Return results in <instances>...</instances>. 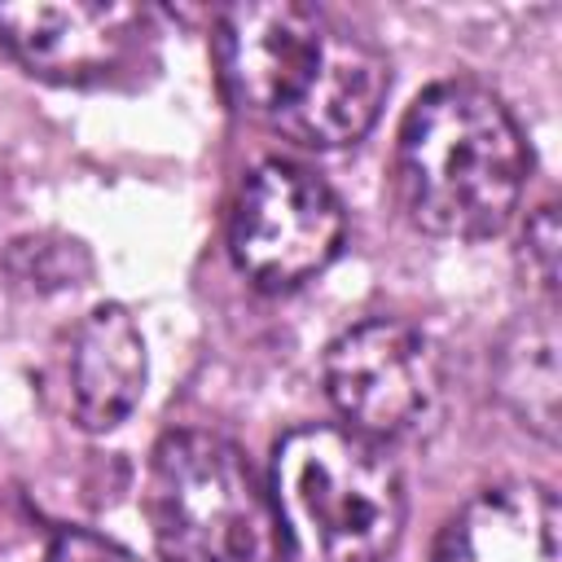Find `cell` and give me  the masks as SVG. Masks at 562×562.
Instances as JSON below:
<instances>
[{
	"mask_svg": "<svg viewBox=\"0 0 562 562\" xmlns=\"http://www.w3.org/2000/svg\"><path fill=\"white\" fill-rule=\"evenodd\" d=\"M215 66L228 101L307 149L360 140L386 101V53L299 0H246L215 13Z\"/></svg>",
	"mask_w": 562,
	"mask_h": 562,
	"instance_id": "obj_1",
	"label": "cell"
},
{
	"mask_svg": "<svg viewBox=\"0 0 562 562\" xmlns=\"http://www.w3.org/2000/svg\"><path fill=\"white\" fill-rule=\"evenodd\" d=\"M527 140L505 101L474 79L430 83L395 136V184L408 220L435 237H496L527 184Z\"/></svg>",
	"mask_w": 562,
	"mask_h": 562,
	"instance_id": "obj_2",
	"label": "cell"
},
{
	"mask_svg": "<svg viewBox=\"0 0 562 562\" xmlns=\"http://www.w3.org/2000/svg\"><path fill=\"white\" fill-rule=\"evenodd\" d=\"M268 492L294 562H391L400 549V465L347 426L290 430L272 452Z\"/></svg>",
	"mask_w": 562,
	"mask_h": 562,
	"instance_id": "obj_3",
	"label": "cell"
},
{
	"mask_svg": "<svg viewBox=\"0 0 562 562\" xmlns=\"http://www.w3.org/2000/svg\"><path fill=\"white\" fill-rule=\"evenodd\" d=\"M145 514L162 562H290L268 483L224 435H162L149 461Z\"/></svg>",
	"mask_w": 562,
	"mask_h": 562,
	"instance_id": "obj_4",
	"label": "cell"
},
{
	"mask_svg": "<svg viewBox=\"0 0 562 562\" xmlns=\"http://www.w3.org/2000/svg\"><path fill=\"white\" fill-rule=\"evenodd\" d=\"M325 391L347 430L373 443L417 439L439 417L443 364L435 342L408 321L369 316L329 342Z\"/></svg>",
	"mask_w": 562,
	"mask_h": 562,
	"instance_id": "obj_5",
	"label": "cell"
},
{
	"mask_svg": "<svg viewBox=\"0 0 562 562\" xmlns=\"http://www.w3.org/2000/svg\"><path fill=\"white\" fill-rule=\"evenodd\" d=\"M347 233L334 189L290 158H263L233 206L228 250L259 290H294L334 263Z\"/></svg>",
	"mask_w": 562,
	"mask_h": 562,
	"instance_id": "obj_6",
	"label": "cell"
},
{
	"mask_svg": "<svg viewBox=\"0 0 562 562\" xmlns=\"http://www.w3.org/2000/svg\"><path fill=\"white\" fill-rule=\"evenodd\" d=\"M149 35V9L123 0L0 4V44L40 79L101 83L127 66Z\"/></svg>",
	"mask_w": 562,
	"mask_h": 562,
	"instance_id": "obj_7",
	"label": "cell"
},
{
	"mask_svg": "<svg viewBox=\"0 0 562 562\" xmlns=\"http://www.w3.org/2000/svg\"><path fill=\"white\" fill-rule=\"evenodd\" d=\"M430 562H562V509L544 483H496L439 531Z\"/></svg>",
	"mask_w": 562,
	"mask_h": 562,
	"instance_id": "obj_8",
	"label": "cell"
},
{
	"mask_svg": "<svg viewBox=\"0 0 562 562\" xmlns=\"http://www.w3.org/2000/svg\"><path fill=\"white\" fill-rule=\"evenodd\" d=\"M145 338L127 307L101 303L83 316L70 347V408L83 430H114L145 395Z\"/></svg>",
	"mask_w": 562,
	"mask_h": 562,
	"instance_id": "obj_9",
	"label": "cell"
},
{
	"mask_svg": "<svg viewBox=\"0 0 562 562\" xmlns=\"http://www.w3.org/2000/svg\"><path fill=\"white\" fill-rule=\"evenodd\" d=\"M496 391L522 426L558 439V329L549 312L522 316L496 356Z\"/></svg>",
	"mask_w": 562,
	"mask_h": 562,
	"instance_id": "obj_10",
	"label": "cell"
},
{
	"mask_svg": "<svg viewBox=\"0 0 562 562\" xmlns=\"http://www.w3.org/2000/svg\"><path fill=\"white\" fill-rule=\"evenodd\" d=\"M522 259H527L531 281L553 299V285H558V211H553V202H544L531 215L527 237H522Z\"/></svg>",
	"mask_w": 562,
	"mask_h": 562,
	"instance_id": "obj_11",
	"label": "cell"
},
{
	"mask_svg": "<svg viewBox=\"0 0 562 562\" xmlns=\"http://www.w3.org/2000/svg\"><path fill=\"white\" fill-rule=\"evenodd\" d=\"M48 562H140V558L127 553L123 544L97 536V531H79V527H70V531H61V536L53 540Z\"/></svg>",
	"mask_w": 562,
	"mask_h": 562,
	"instance_id": "obj_12",
	"label": "cell"
}]
</instances>
